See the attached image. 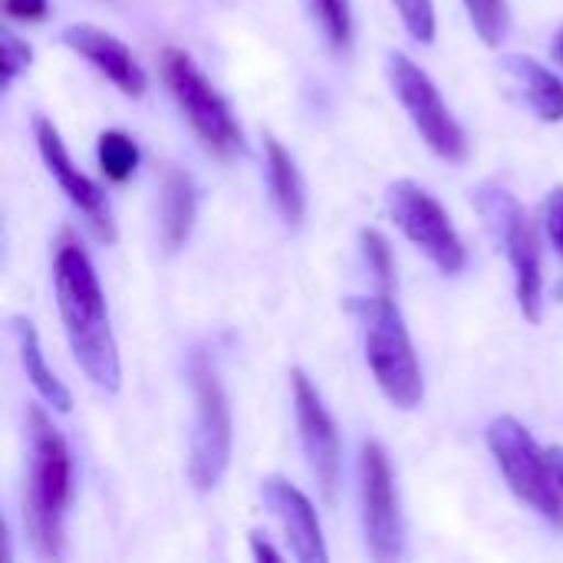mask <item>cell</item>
Segmentation results:
<instances>
[{"instance_id":"cell-17","label":"cell","mask_w":563,"mask_h":563,"mask_svg":"<svg viewBox=\"0 0 563 563\" xmlns=\"http://www.w3.org/2000/svg\"><path fill=\"white\" fill-rule=\"evenodd\" d=\"M501 63H505L508 76L518 82V89L525 92L528 106H531L544 122H561L563 119L561 79H558L548 66H541L538 59H531V56H518V53H511V56H505Z\"/></svg>"},{"instance_id":"cell-23","label":"cell","mask_w":563,"mask_h":563,"mask_svg":"<svg viewBox=\"0 0 563 563\" xmlns=\"http://www.w3.org/2000/svg\"><path fill=\"white\" fill-rule=\"evenodd\" d=\"M409 36L416 43H432L435 40V0H393Z\"/></svg>"},{"instance_id":"cell-22","label":"cell","mask_w":563,"mask_h":563,"mask_svg":"<svg viewBox=\"0 0 563 563\" xmlns=\"http://www.w3.org/2000/svg\"><path fill=\"white\" fill-rule=\"evenodd\" d=\"M478 36L488 46H498L508 33V0H462Z\"/></svg>"},{"instance_id":"cell-28","label":"cell","mask_w":563,"mask_h":563,"mask_svg":"<svg viewBox=\"0 0 563 563\" xmlns=\"http://www.w3.org/2000/svg\"><path fill=\"white\" fill-rule=\"evenodd\" d=\"M548 459H551V468H554V475H558V482H561V488H563V449L561 445H554V449L548 452Z\"/></svg>"},{"instance_id":"cell-10","label":"cell","mask_w":563,"mask_h":563,"mask_svg":"<svg viewBox=\"0 0 563 563\" xmlns=\"http://www.w3.org/2000/svg\"><path fill=\"white\" fill-rule=\"evenodd\" d=\"M360 495H363V528L366 544L376 561H396L402 554V515L389 455L379 442H363L360 455Z\"/></svg>"},{"instance_id":"cell-9","label":"cell","mask_w":563,"mask_h":563,"mask_svg":"<svg viewBox=\"0 0 563 563\" xmlns=\"http://www.w3.org/2000/svg\"><path fill=\"white\" fill-rule=\"evenodd\" d=\"M389 82H393L402 109L409 112L412 125L429 142V148L435 155H442L445 162H465L468 135L455 122L452 109L445 106V99L435 89V82L429 79V73L419 63H412L406 53H389Z\"/></svg>"},{"instance_id":"cell-11","label":"cell","mask_w":563,"mask_h":563,"mask_svg":"<svg viewBox=\"0 0 563 563\" xmlns=\"http://www.w3.org/2000/svg\"><path fill=\"white\" fill-rule=\"evenodd\" d=\"M290 386H294V412H297L300 442H303L310 472H313L323 498L333 501L336 485H340V432H336V422H333L330 409L323 406V396L317 393V386L310 383V376L303 369L290 373Z\"/></svg>"},{"instance_id":"cell-16","label":"cell","mask_w":563,"mask_h":563,"mask_svg":"<svg viewBox=\"0 0 563 563\" xmlns=\"http://www.w3.org/2000/svg\"><path fill=\"white\" fill-rule=\"evenodd\" d=\"M10 330H13V340H16L20 366H23L26 379L33 383V389L40 393V399H43L46 406H53L56 412H69V409H73V396H69V389L56 379V373L46 366L43 350H40L36 327H33L26 317H13V320H10Z\"/></svg>"},{"instance_id":"cell-15","label":"cell","mask_w":563,"mask_h":563,"mask_svg":"<svg viewBox=\"0 0 563 563\" xmlns=\"http://www.w3.org/2000/svg\"><path fill=\"white\" fill-rule=\"evenodd\" d=\"M264 148H267V185H271L274 205L290 228H300L307 218V188H303L300 168L294 155L274 135H264Z\"/></svg>"},{"instance_id":"cell-27","label":"cell","mask_w":563,"mask_h":563,"mask_svg":"<svg viewBox=\"0 0 563 563\" xmlns=\"http://www.w3.org/2000/svg\"><path fill=\"white\" fill-rule=\"evenodd\" d=\"M251 548H254V558H257V561H267V563L280 561V554H277V551H274L261 534H257V531H251Z\"/></svg>"},{"instance_id":"cell-29","label":"cell","mask_w":563,"mask_h":563,"mask_svg":"<svg viewBox=\"0 0 563 563\" xmlns=\"http://www.w3.org/2000/svg\"><path fill=\"white\" fill-rule=\"evenodd\" d=\"M558 56H561V59H563V30H561V33H558Z\"/></svg>"},{"instance_id":"cell-6","label":"cell","mask_w":563,"mask_h":563,"mask_svg":"<svg viewBox=\"0 0 563 563\" xmlns=\"http://www.w3.org/2000/svg\"><path fill=\"white\" fill-rule=\"evenodd\" d=\"M485 435L511 492L544 521L563 528V488L551 468L548 452L538 449L531 432L515 416H501L488 426Z\"/></svg>"},{"instance_id":"cell-21","label":"cell","mask_w":563,"mask_h":563,"mask_svg":"<svg viewBox=\"0 0 563 563\" xmlns=\"http://www.w3.org/2000/svg\"><path fill=\"white\" fill-rule=\"evenodd\" d=\"M360 244H363V257L379 284V294H393L396 287V264H393V247L386 241V234H379L376 228H363L360 231Z\"/></svg>"},{"instance_id":"cell-5","label":"cell","mask_w":563,"mask_h":563,"mask_svg":"<svg viewBox=\"0 0 563 563\" xmlns=\"http://www.w3.org/2000/svg\"><path fill=\"white\" fill-rule=\"evenodd\" d=\"M478 211L485 214L488 228L498 234V241L508 251V261L515 267V290H518V307L531 323H541L544 317V271H541V238L525 211V205L498 188L485 185L478 191Z\"/></svg>"},{"instance_id":"cell-8","label":"cell","mask_w":563,"mask_h":563,"mask_svg":"<svg viewBox=\"0 0 563 563\" xmlns=\"http://www.w3.org/2000/svg\"><path fill=\"white\" fill-rule=\"evenodd\" d=\"M386 208L399 231L442 271V274H462L468 264V251L442 208L435 195H429L422 185L402 178L386 188Z\"/></svg>"},{"instance_id":"cell-14","label":"cell","mask_w":563,"mask_h":563,"mask_svg":"<svg viewBox=\"0 0 563 563\" xmlns=\"http://www.w3.org/2000/svg\"><path fill=\"white\" fill-rule=\"evenodd\" d=\"M63 43H66L73 53H79L82 59H89V63H92L106 79H112L125 96L139 99V96L145 92V86H148L145 69L135 63L132 49H129L119 36H112V33H106V30H99V26H89V23H73V26L63 30Z\"/></svg>"},{"instance_id":"cell-1","label":"cell","mask_w":563,"mask_h":563,"mask_svg":"<svg viewBox=\"0 0 563 563\" xmlns=\"http://www.w3.org/2000/svg\"><path fill=\"white\" fill-rule=\"evenodd\" d=\"M53 290L59 320L69 340V350L79 363V369L92 379V386L106 393H119L122 386V366H119V346L109 327L106 297L99 287V274L86 254V247L63 234L53 257Z\"/></svg>"},{"instance_id":"cell-26","label":"cell","mask_w":563,"mask_h":563,"mask_svg":"<svg viewBox=\"0 0 563 563\" xmlns=\"http://www.w3.org/2000/svg\"><path fill=\"white\" fill-rule=\"evenodd\" d=\"M3 10H7V16H13V20L36 23V20H43V16H46L49 0H3Z\"/></svg>"},{"instance_id":"cell-18","label":"cell","mask_w":563,"mask_h":563,"mask_svg":"<svg viewBox=\"0 0 563 563\" xmlns=\"http://www.w3.org/2000/svg\"><path fill=\"white\" fill-rule=\"evenodd\" d=\"M195 211H198L195 181L185 172L172 168L162 185V238L168 251L185 247L191 224H195Z\"/></svg>"},{"instance_id":"cell-25","label":"cell","mask_w":563,"mask_h":563,"mask_svg":"<svg viewBox=\"0 0 563 563\" xmlns=\"http://www.w3.org/2000/svg\"><path fill=\"white\" fill-rule=\"evenodd\" d=\"M544 221H548V234H551V241H554L558 254L563 257V185H558V188L548 195Z\"/></svg>"},{"instance_id":"cell-4","label":"cell","mask_w":563,"mask_h":563,"mask_svg":"<svg viewBox=\"0 0 563 563\" xmlns=\"http://www.w3.org/2000/svg\"><path fill=\"white\" fill-rule=\"evenodd\" d=\"M188 379L195 393V432H191V452H188V478L195 492L208 495L221 485L228 465H231V406L228 393L218 379V366L208 356V350L195 346L188 356Z\"/></svg>"},{"instance_id":"cell-3","label":"cell","mask_w":563,"mask_h":563,"mask_svg":"<svg viewBox=\"0 0 563 563\" xmlns=\"http://www.w3.org/2000/svg\"><path fill=\"white\" fill-rule=\"evenodd\" d=\"M350 310L363 323V343H366V363L386 393V399L396 409H416L426 396L422 369L406 330V320L393 300V294L376 297H353Z\"/></svg>"},{"instance_id":"cell-20","label":"cell","mask_w":563,"mask_h":563,"mask_svg":"<svg viewBox=\"0 0 563 563\" xmlns=\"http://www.w3.org/2000/svg\"><path fill=\"white\" fill-rule=\"evenodd\" d=\"M310 7H313V16H317L320 30L330 40V46L346 53L350 43H353V10H350V0H310Z\"/></svg>"},{"instance_id":"cell-2","label":"cell","mask_w":563,"mask_h":563,"mask_svg":"<svg viewBox=\"0 0 563 563\" xmlns=\"http://www.w3.org/2000/svg\"><path fill=\"white\" fill-rule=\"evenodd\" d=\"M26 442H30V472H26V538L43 561L63 554V518L73 498V459L69 445L49 416L40 406L26 409Z\"/></svg>"},{"instance_id":"cell-12","label":"cell","mask_w":563,"mask_h":563,"mask_svg":"<svg viewBox=\"0 0 563 563\" xmlns=\"http://www.w3.org/2000/svg\"><path fill=\"white\" fill-rule=\"evenodd\" d=\"M33 135H36V148H40V155H43V165H46V172L56 178V185L63 188V195L86 214L92 234H96L102 244H112V241H115V224H112V211H109L106 191H102L89 175H82V172L73 165V158H69L63 139H59V129H56L46 115H36V119H33Z\"/></svg>"},{"instance_id":"cell-13","label":"cell","mask_w":563,"mask_h":563,"mask_svg":"<svg viewBox=\"0 0 563 563\" xmlns=\"http://www.w3.org/2000/svg\"><path fill=\"white\" fill-rule=\"evenodd\" d=\"M261 495H264L271 515L280 521L294 558L300 563H327V544H323L320 518H317V508L310 505V498L280 475L264 478Z\"/></svg>"},{"instance_id":"cell-7","label":"cell","mask_w":563,"mask_h":563,"mask_svg":"<svg viewBox=\"0 0 563 563\" xmlns=\"http://www.w3.org/2000/svg\"><path fill=\"white\" fill-rule=\"evenodd\" d=\"M162 79L208 152L231 155L241 148V125L234 122L224 96L205 79V73L185 49L168 46L162 53Z\"/></svg>"},{"instance_id":"cell-24","label":"cell","mask_w":563,"mask_h":563,"mask_svg":"<svg viewBox=\"0 0 563 563\" xmlns=\"http://www.w3.org/2000/svg\"><path fill=\"white\" fill-rule=\"evenodd\" d=\"M30 59H33V49L16 33L3 30L0 33V86L7 89L30 66Z\"/></svg>"},{"instance_id":"cell-19","label":"cell","mask_w":563,"mask_h":563,"mask_svg":"<svg viewBox=\"0 0 563 563\" xmlns=\"http://www.w3.org/2000/svg\"><path fill=\"white\" fill-rule=\"evenodd\" d=\"M99 168L109 181L122 185L132 178L135 165H139V145L132 142V135L119 132V129H109L99 135Z\"/></svg>"}]
</instances>
